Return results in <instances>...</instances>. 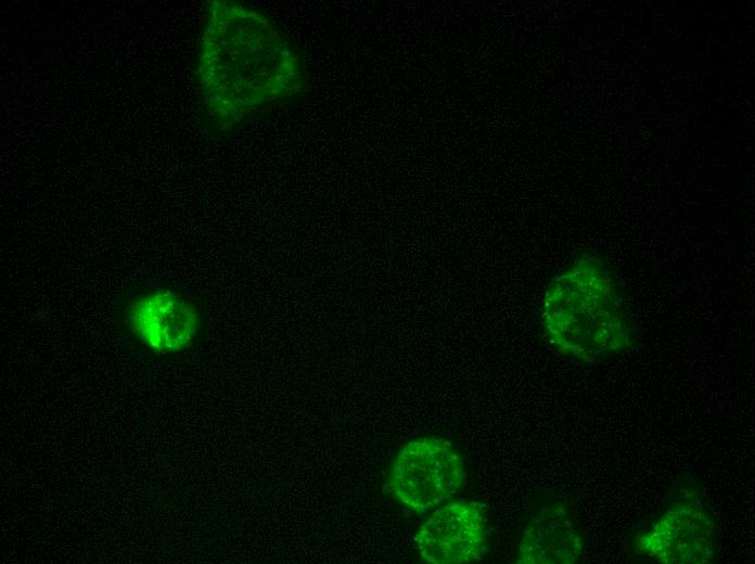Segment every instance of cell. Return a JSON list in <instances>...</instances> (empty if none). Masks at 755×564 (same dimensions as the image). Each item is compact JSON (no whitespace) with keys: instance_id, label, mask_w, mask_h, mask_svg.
Instances as JSON below:
<instances>
[{"instance_id":"1","label":"cell","mask_w":755,"mask_h":564,"mask_svg":"<svg viewBox=\"0 0 755 564\" xmlns=\"http://www.w3.org/2000/svg\"><path fill=\"white\" fill-rule=\"evenodd\" d=\"M194 82L204 130L222 138L302 97L303 54L260 10L236 1L205 4Z\"/></svg>"},{"instance_id":"2","label":"cell","mask_w":755,"mask_h":564,"mask_svg":"<svg viewBox=\"0 0 755 564\" xmlns=\"http://www.w3.org/2000/svg\"><path fill=\"white\" fill-rule=\"evenodd\" d=\"M540 323L559 355L584 366L624 355L637 342L625 285L591 247L576 252L551 279L540 303Z\"/></svg>"},{"instance_id":"3","label":"cell","mask_w":755,"mask_h":564,"mask_svg":"<svg viewBox=\"0 0 755 564\" xmlns=\"http://www.w3.org/2000/svg\"><path fill=\"white\" fill-rule=\"evenodd\" d=\"M630 554L657 564H713L719 528L711 501L691 476L676 482L664 508L629 541Z\"/></svg>"},{"instance_id":"4","label":"cell","mask_w":755,"mask_h":564,"mask_svg":"<svg viewBox=\"0 0 755 564\" xmlns=\"http://www.w3.org/2000/svg\"><path fill=\"white\" fill-rule=\"evenodd\" d=\"M116 310L124 332L155 356L185 350L203 324L197 303L177 289L163 284L145 283L126 289L118 298Z\"/></svg>"},{"instance_id":"5","label":"cell","mask_w":755,"mask_h":564,"mask_svg":"<svg viewBox=\"0 0 755 564\" xmlns=\"http://www.w3.org/2000/svg\"><path fill=\"white\" fill-rule=\"evenodd\" d=\"M465 478L464 462L455 446L440 437L423 436L397 452L387 486L398 502L421 514L455 496Z\"/></svg>"},{"instance_id":"6","label":"cell","mask_w":755,"mask_h":564,"mask_svg":"<svg viewBox=\"0 0 755 564\" xmlns=\"http://www.w3.org/2000/svg\"><path fill=\"white\" fill-rule=\"evenodd\" d=\"M420 557L431 564H466L487 552V528L477 502L449 501L420 525L414 536Z\"/></svg>"},{"instance_id":"7","label":"cell","mask_w":755,"mask_h":564,"mask_svg":"<svg viewBox=\"0 0 755 564\" xmlns=\"http://www.w3.org/2000/svg\"><path fill=\"white\" fill-rule=\"evenodd\" d=\"M586 538L571 505L563 500L541 504L529 517L517 544L519 564H575Z\"/></svg>"}]
</instances>
